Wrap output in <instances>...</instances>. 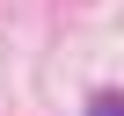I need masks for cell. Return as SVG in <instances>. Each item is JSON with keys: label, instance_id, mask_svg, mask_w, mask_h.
<instances>
[{"label": "cell", "instance_id": "6da1fadb", "mask_svg": "<svg viewBox=\"0 0 124 116\" xmlns=\"http://www.w3.org/2000/svg\"><path fill=\"white\" fill-rule=\"evenodd\" d=\"M88 116H124V94H117V87H102V94H88Z\"/></svg>", "mask_w": 124, "mask_h": 116}]
</instances>
